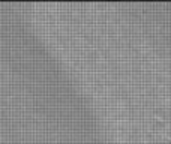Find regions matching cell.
<instances>
[{"mask_svg":"<svg viewBox=\"0 0 171 144\" xmlns=\"http://www.w3.org/2000/svg\"><path fill=\"white\" fill-rule=\"evenodd\" d=\"M167 140H168V141L171 143V135H167Z\"/></svg>","mask_w":171,"mask_h":144,"instance_id":"cell-1","label":"cell"}]
</instances>
